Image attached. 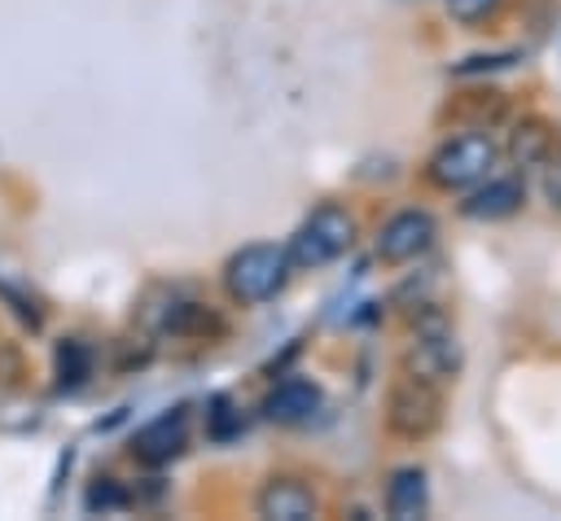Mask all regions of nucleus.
I'll return each mask as SVG.
<instances>
[{"label": "nucleus", "mask_w": 561, "mask_h": 521, "mask_svg": "<svg viewBox=\"0 0 561 521\" xmlns=\"http://www.w3.org/2000/svg\"><path fill=\"white\" fill-rule=\"evenodd\" d=\"M289 280V254L272 241H254L241 245L228 263H224V285L232 293V302L241 306H259L267 298H276Z\"/></svg>", "instance_id": "1"}, {"label": "nucleus", "mask_w": 561, "mask_h": 521, "mask_svg": "<svg viewBox=\"0 0 561 521\" xmlns=\"http://www.w3.org/2000/svg\"><path fill=\"white\" fill-rule=\"evenodd\" d=\"M351 241H355V219L342 206H320L298 223V232L289 236L285 254H289V267H307L311 271V267H324L337 254H346Z\"/></svg>", "instance_id": "2"}, {"label": "nucleus", "mask_w": 561, "mask_h": 521, "mask_svg": "<svg viewBox=\"0 0 561 521\" xmlns=\"http://www.w3.org/2000/svg\"><path fill=\"white\" fill-rule=\"evenodd\" d=\"M443 420V394L434 381L425 377H403L394 381L390 398H386V425L399 433V438H430Z\"/></svg>", "instance_id": "3"}, {"label": "nucleus", "mask_w": 561, "mask_h": 521, "mask_svg": "<svg viewBox=\"0 0 561 521\" xmlns=\"http://www.w3.org/2000/svg\"><path fill=\"white\" fill-rule=\"evenodd\" d=\"M495 166V144L478 131H465V136H451L434 149L430 158V180L438 188H469L478 180H486Z\"/></svg>", "instance_id": "4"}, {"label": "nucleus", "mask_w": 561, "mask_h": 521, "mask_svg": "<svg viewBox=\"0 0 561 521\" xmlns=\"http://www.w3.org/2000/svg\"><path fill=\"white\" fill-rule=\"evenodd\" d=\"M460 363H465V350H460L456 333L443 320L421 324V333H416V341L408 350V372L438 385V381H451L460 372Z\"/></svg>", "instance_id": "5"}, {"label": "nucleus", "mask_w": 561, "mask_h": 521, "mask_svg": "<svg viewBox=\"0 0 561 521\" xmlns=\"http://www.w3.org/2000/svg\"><path fill=\"white\" fill-rule=\"evenodd\" d=\"M434 215L430 210H399L377 232V254L386 263H412L434 245Z\"/></svg>", "instance_id": "6"}, {"label": "nucleus", "mask_w": 561, "mask_h": 521, "mask_svg": "<svg viewBox=\"0 0 561 521\" xmlns=\"http://www.w3.org/2000/svg\"><path fill=\"white\" fill-rule=\"evenodd\" d=\"M188 447V416H184V407H175V412H162L158 420H149L145 429H136V438H131V451H136V460L140 464H171L180 451Z\"/></svg>", "instance_id": "7"}, {"label": "nucleus", "mask_w": 561, "mask_h": 521, "mask_svg": "<svg viewBox=\"0 0 561 521\" xmlns=\"http://www.w3.org/2000/svg\"><path fill=\"white\" fill-rule=\"evenodd\" d=\"M316 412H320V385L307 377H289V381L272 385L263 398V416L272 425H307Z\"/></svg>", "instance_id": "8"}, {"label": "nucleus", "mask_w": 561, "mask_h": 521, "mask_svg": "<svg viewBox=\"0 0 561 521\" xmlns=\"http://www.w3.org/2000/svg\"><path fill=\"white\" fill-rule=\"evenodd\" d=\"M259 517H267V521H311L316 517V495L294 477H272L259 490Z\"/></svg>", "instance_id": "9"}, {"label": "nucleus", "mask_w": 561, "mask_h": 521, "mask_svg": "<svg viewBox=\"0 0 561 521\" xmlns=\"http://www.w3.org/2000/svg\"><path fill=\"white\" fill-rule=\"evenodd\" d=\"M522 201H526V188H522V180H513V175H500V180H486L460 210L469 215V219H508V215H517L522 210Z\"/></svg>", "instance_id": "10"}, {"label": "nucleus", "mask_w": 561, "mask_h": 521, "mask_svg": "<svg viewBox=\"0 0 561 521\" xmlns=\"http://www.w3.org/2000/svg\"><path fill=\"white\" fill-rule=\"evenodd\" d=\"M430 508V482L421 468H394L390 482H386V512L394 521H412V517H425Z\"/></svg>", "instance_id": "11"}, {"label": "nucleus", "mask_w": 561, "mask_h": 521, "mask_svg": "<svg viewBox=\"0 0 561 521\" xmlns=\"http://www.w3.org/2000/svg\"><path fill=\"white\" fill-rule=\"evenodd\" d=\"M557 149V131L543 123V118H522L508 136V158L517 166H543Z\"/></svg>", "instance_id": "12"}, {"label": "nucleus", "mask_w": 561, "mask_h": 521, "mask_svg": "<svg viewBox=\"0 0 561 521\" xmlns=\"http://www.w3.org/2000/svg\"><path fill=\"white\" fill-rule=\"evenodd\" d=\"M88 368H92V355H88L83 341H66L57 350V377H61V385H79L88 377Z\"/></svg>", "instance_id": "13"}, {"label": "nucleus", "mask_w": 561, "mask_h": 521, "mask_svg": "<svg viewBox=\"0 0 561 521\" xmlns=\"http://www.w3.org/2000/svg\"><path fill=\"white\" fill-rule=\"evenodd\" d=\"M443 4H447V13L456 22H482V18H491L500 9V0H443Z\"/></svg>", "instance_id": "14"}, {"label": "nucleus", "mask_w": 561, "mask_h": 521, "mask_svg": "<svg viewBox=\"0 0 561 521\" xmlns=\"http://www.w3.org/2000/svg\"><path fill=\"white\" fill-rule=\"evenodd\" d=\"M127 503V495L114 486V482H105V486H96L92 495H88V508H123Z\"/></svg>", "instance_id": "15"}, {"label": "nucleus", "mask_w": 561, "mask_h": 521, "mask_svg": "<svg viewBox=\"0 0 561 521\" xmlns=\"http://www.w3.org/2000/svg\"><path fill=\"white\" fill-rule=\"evenodd\" d=\"M543 193H548V201H552V206H561V162L548 171V184H543Z\"/></svg>", "instance_id": "16"}]
</instances>
